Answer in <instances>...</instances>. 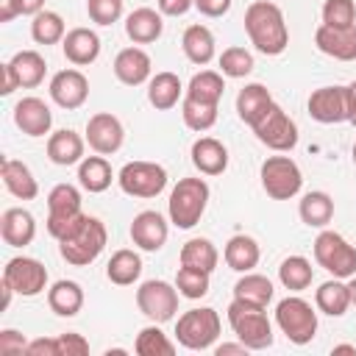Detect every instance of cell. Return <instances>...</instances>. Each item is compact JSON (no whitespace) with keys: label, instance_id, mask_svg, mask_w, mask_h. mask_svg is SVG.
Returning <instances> with one entry per match:
<instances>
[{"label":"cell","instance_id":"cell-19","mask_svg":"<svg viewBox=\"0 0 356 356\" xmlns=\"http://www.w3.org/2000/svg\"><path fill=\"white\" fill-rule=\"evenodd\" d=\"M314 44L323 56L337 58V61H356V25L334 28V25H320L314 31Z\"/></svg>","mask_w":356,"mask_h":356},{"label":"cell","instance_id":"cell-27","mask_svg":"<svg viewBox=\"0 0 356 356\" xmlns=\"http://www.w3.org/2000/svg\"><path fill=\"white\" fill-rule=\"evenodd\" d=\"M6 67L14 72L19 89H33V86H39V83L44 81V72H47V61H44V56H42L39 50H19V53H14V56L6 61Z\"/></svg>","mask_w":356,"mask_h":356},{"label":"cell","instance_id":"cell-54","mask_svg":"<svg viewBox=\"0 0 356 356\" xmlns=\"http://www.w3.org/2000/svg\"><path fill=\"white\" fill-rule=\"evenodd\" d=\"M248 350H250V348H248L245 342H222V345L214 348L217 356H228V353H239V356H245Z\"/></svg>","mask_w":356,"mask_h":356},{"label":"cell","instance_id":"cell-42","mask_svg":"<svg viewBox=\"0 0 356 356\" xmlns=\"http://www.w3.org/2000/svg\"><path fill=\"white\" fill-rule=\"evenodd\" d=\"M134 350L139 356H172L175 353V342L159 328V323H150L136 334Z\"/></svg>","mask_w":356,"mask_h":356},{"label":"cell","instance_id":"cell-35","mask_svg":"<svg viewBox=\"0 0 356 356\" xmlns=\"http://www.w3.org/2000/svg\"><path fill=\"white\" fill-rule=\"evenodd\" d=\"M298 214H300L303 225H309V228H325L331 222V217H334V200H331L328 192L312 189V192H306L300 197Z\"/></svg>","mask_w":356,"mask_h":356},{"label":"cell","instance_id":"cell-28","mask_svg":"<svg viewBox=\"0 0 356 356\" xmlns=\"http://www.w3.org/2000/svg\"><path fill=\"white\" fill-rule=\"evenodd\" d=\"M178 100H184V83L175 72H156L147 81V103L156 111H170L178 106Z\"/></svg>","mask_w":356,"mask_h":356},{"label":"cell","instance_id":"cell-46","mask_svg":"<svg viewBox=\"0 0 356 356\" xmlns=\"http://www.w3.org/2000/svg\"><path fill=\"white\" fill-rule=\"evenodd\" d=\"M320 17H323V25H334V28L356 25V3L353 0H325Z\"/></svg>","mask_w":356,"mask_h":356},{"label":"cell","instance_id":"cell-18","mask_svg":"<svg viewBox=\"0 0 356 356\" xmlns=\"http://www.w3.org/2000/svg\"><path fill=\"white\" fill-rule=\"evenodd\" d=\"M14 125L25 136H33V139L47 136L50 128H53V111H50V106L42 97H33V95L22 97L14 106Z\"/></svg>","mask_w":356,"mask_h":356},{"label":"cell","instance_id":"cell-26","mask_svg":"<svg viewBox=\"0 0 356 356\" xmlns=\"http://www.w3.org/2000/svg\"><path fill=\"white\" fill-rule=\"evenodd\" d=\"M0 178H3V186L17 200H33L39 195V184H36L31 167L19 159H3L0 161Z\"/></svg>","mask_w":356,"mask_h":356},{"label":"cell","instance_id":"cell-43","mask_svg":"<svg viewBox=\"0 0 356 356\" xmlns=\"http://www.w3.org/2000/svg\"><path fill=\"white\" fill-rule=\"evenodd\" d=\"M217 108H220V106H214V103H200V100H192V97L184 95V100H181L184 125H186L189 131L203 134V131H209V128L217 122Z\"/></svg>","mask_w":356,"mask_h":356},{"label":"cell","instance_id":"cell-48","mask_svg":"<svg viewBox=\"0 0 356 356\" xmlns=\"http://www.w3.org/2000/svg\"><path fill=\"white\" fill-rule=\"evenodd\" d=\"M58 350L61 356H86L89 353V342L78 334V331H67V334H58Z\"/></svg>","mask_w":356,"mask_h":356},{"label":"cell","instance_id":"cell-60","mask_svg":"<svg viewBox=\"0 0 356 356\" xmlns=\"http://www.w3.org/2000/svg\"><path fill=\"white\" fill-rule=\"evenodd\" d=\"M353 164H356V145H353Z\"/></svg>","mask_w":356,"mask_h":356},{"label":"cell","instance_id":"cell-23","mask_svg":"<svg viewBox=\"0 0 356 356\" xmlns=\"http://www.w3.org/2000/svg\"><path fill=\"white\" fill-rule=\"evenodd\" d=\"M125 33L134 44H150L164 33V14L150 6H139L125 17Z\"/></svg>","mask_w":356,"mask_h":356},{"label":"cell","instance_id":"cell-49","mask_svg":"<svg viewBox=\"0 0 356 356\" xmlns=\"http://www.w3.org/2000/svg\"><path fill=\"white\" fill-rule=\"evenodd\" d=\"M25 348H28V339H25L19 331H14V328H3V331H0V353H3V356L25 353Z\"/></svg>","mask_w":356,"mask_h":356},{"label":"cell","instance_id":"cell-9","mask_svg":"<svg viewBox=\"0 0 356 356\" xmlns=\"http://www.w3.org/2000/svg\"><path fill=\"white\" fill-rule=\"evenodd\" d=\"M259 178H261V189H264L267 197H273V200H289V197H295V195L300 192V186H303V172H300V167H298L289 156H284V153L267 156V159L261 161Z\"/></svg>","mask_w":356,"mask_h":356},{"label":"cell","instance_id":"cell-13","mask_svg":"<svg viewBox=\"0 0 356 356\" xmlns=\"http://www.w3.org/2000/svg\"><path fill=\"white\" fill-rule=\"evenodd\" d=\"M3 284L22 298H36L47 289V267L31 256H14L3 267Z\"/></svg>","mask_w":356,"mask_h":356},{"label":"cell","instance_id":"cell-33","mask_svg":"<svg viewBox=\"0 0 356 356\" xmlns=\"http://www.w3.org/2000/svg\"><path fill=\"white\" fill-rule=\"evenodd\" d=\"M273 95L264 83H245L236 95V114L245 125H253L270 106H273Z\"/></svg>","mask_w":356,"mask_h":356},{"label":"cell","instance_id":"cell-57","mask_svg":"<svg viewBox=\"0 0 356 356\" xmlns=\"http://www.w3.org/2000/svg\"><path fill=\"white\" fill-rule=\"evenodd\" d=\"M348 92H350V120L348 122L356 128V81L348 83Z\"/></svg>","mask_w":356,"mask_h":356},{"label":"cell","instance_id":"cell-6","mask_svg":"<svg viewBox=\"0 0 356 356\" xmlns=\"http://www.w3.org/2000/svg\"><path fill=\"white\" fill-rule=\"evenodd\" d=\"M220 328H222L220 314L211 306H200V309H189V312H184L178 317L175 339L186 350H209L217 342Z\"/></svg>","mask_w":356,"mask_h":356},{"label":"cell","instance_id":"cell-3","mask_svg":"<svg viewBox=\"0 0 356 356\" xmlns=\"http://www.w3.org/2000/svg\"><path fill=\"white\" fill-rule=\"evenodd\" d=\"M209 197H211V189L203 178H181L172 192H170V200H167V214H170V222L181 231H189L200 222L206 206H209Z\"/></svg>","mask_w":356,"mask_h":356},{"label":"cell","instance_id":"cell-55","mask_svg":"<svg viewBox=\"0 0 356 356\" xmlns=\"http://www.w3.org/2000/svg\"><path fill=\"white\" fill-rule=\"evenodd\" d=\"M17 3H19V14H25V17H33L44 8V0H17Z\"/></svg>","mask_w":356,"mask_h":356},{"label":"cell","instance_id":"cell-12","mask_svg":"<svg viewBox=\"0 0 356 356\" xmlns=\"http://www.w3.org/2000/svg\"><path fill=\"white\" fill-rule=\"evenodd\" d=\"M117 184L131 197H156L167 186V170L156 161H128L117 172Z\"/></svg>","mask_w":356,"mask_h":356},{"label":"cell","instance_id":"cell-14","mask_svg":"<svg viewBox=\"0 0 356 356\" xmlns=\"http://www.w3.org/2000/svg\"><path fill=\"white\" fill-rule=\"evenodd\" d=\"M309 117L323 122V125H337V122H348L350 120V92L348 86H320L309 95L306 100Z\"/></svg>","mask_w":356,"mask_h":356},{"label":"cell","instance_id":"cell-4","mask_svg":"<svg viewBox=\"0 0 356 356\" xmlns=\"http://www.w3.org/2000/svg\"><path fill=\"white\" fill-rule=\"evenodd\" d=\"M264 309L267 306H256L239 298L228 303V325L250 350H267L273 345V323Z\"/></svg>","mask_w":356,"mask_h":356},{"label":"cell","instance_id":"cell-39","mask_svg":"<svg viewBox=\"0 0 356 356\" xmlns=\"http://www.w3.org/2000/svg\"><path fill=\"white\" fill-rule=\"evenodd\" d=\"M64 36H67V25H64V19H61L58 11L42 8L39 14L31 17V39L36 44H44V47L47 44H61Z\"/></svg>","mask_w":356,"mask_h":356},{"label":"cell","instance_id":"cell-21","mask_svg":"<svg viewBox=\"0 0 356 356\" xmlns=\"http://www.w3.org/2000/svg\"><path fill=\"white\" fill-rule=\"evenodd\" d=\"M83 147H86V136H81L72 128H61L53 131L47 136V159L58 167H72L83 161Z\"/></svg>","mask_w":356,"mask_h":356},{"label":"cell","instance_id":"cell-16","mask_svg":"<svg viewBox=\"0 0 356 356\" xmlns=\"http://www.w3.org/2000/svg\"><path fill=\"white\" fill-rule=\"evenodd\" d=\"M83 136H86V145H89L95 153L111 156V153H117V150L122 147V142H125V128H122L120 117H114L111 111H97V114L89 117Z\"/></svg>","mask_w":356,"mask_h":356},{"label":"cell","instance_id":"cell-8","mask_svg":"<svg viewBox=\"0 0 356 356\" xmlns=\"http://www.w3.org/2000/svg\"><path fill=\"white\" fill-rule=\"evenodd\" d=\"M312 248H314V261L334 278L348 281L350 275H356V248L342 234L323 228Z\"/></svg>","mask_w":356,"mask_h":356},{"label":"cell","instance_id":"cell-41","mask_svg":"<svg viewBox=\"0 0 356 356\" xmlns=\"http://www.w3.org/2000/svg\"><path fill=\"white\" fill-rule=\"evenodd\" d=\"M275 289H273V281L261 273H242V278L234 284V298L239 300H248V303H256V306H267L273 300Z\"/></svg>","mask_w":356,"mask_h":356},{"label":"cell","instance_id":"cell-11","mask_svg":"<svg viewBox=\"0 0 356 356\" xmlns=\"http://www.w3.org/2000/svg\"><path fill=\"white\" fill-rule=\"evenodd\" d=\"M178 286L170 284V281H161V278H150V281H142L139 289H136V306L139 312L150 320V323H167L175 317L178 312Z\"/></svg>","mask_w":356,"mask_h":356},{"label":"cell","instance_id":"cell-56","mask_svg":"<svg viewBox=\"0 0 356 356\" xmlns=\"http://www.w3.org/2000/svg\"><path fill=\"white\" fill-rule=\"evenodd\" d=\"M14 89H19V83H17L14 72H11V70L3 64V86H0V92H3V95H11Z\"/></svg>","mask_w":356,"mask_h":356},{"label":"cell","instance_id":"cell-24","mask_svg":"<svg viewBox=\"0 0 356 356\" xmlns=\"http://www.w3.org/2000/svg\"><path fill=\"white\" fill-rule=\"evenodd\" d=\"M61 50L70 64L86 67V64L97 61V56H100V36L92 28H72V31H67Z\"/></svg>","mask_w":356,"mask_h":356},{"label":"cell","instance_id":"cell-25","mask_svg":"<svg viewBox=\"0 0 356 356\" xmlns=\"http://www.w3.org/2000/svg\"><path fill=\"white\" fill-rule=\"evenodd\" d=\"M0 234L8 248H25L36 236V220L28 209H19V206L6 209L0 217Z\"/></svg>","mask_w":356,"mask_h":356},{"label":"cell","instance_id":"cell-45","mask_svg":"<svg viewBox=\"0 0 356 356\" xmlns=\"http://www.w3.org/2000/svg\"><path fill=\"white\" fill-rule=\"evenodd\" d=\"M209 278L211 273H203V270H195V267H178L175 273V286L181 292V298H189V300H200L206 292H209Z\"/></svg>","mask_w":356,"mask_h":356},{"label":"cell","instance_id":"cell-5","mask_svg":"<svg viewBox=\"0 0 356 356\" xmlns=\"http://www.w3.org/2000/svg\"><path fill=\"white\" fill-rule=\"evenodd\" d=\"M275 325L292 345H309L317 334V306L298 295H286L275 306Z\"/></svg>","mask_w":356,"mask_h":356},{"label":"cell","instance_id":"cell-44","mask_svg":"<svg viewBox=\"0 0 356 356\" xmlns=\"http://www.w3.org/2000/svg\"><path fill=\"white\" fill-rule=\"evenodd\" d=\"M217 61H220V72H222L225 78H245V75H250L253 67H256L253 53L245 50V47H239V44L225 47Z\"/></svg>","mask_w":356,"mask_h":356},{"label":"cell","instance_id":"cell-36","mask_svg":"<svg viewBox=\"0 0 356 356\" xmlns=\"http://www.w3.org/2000/svg\"><path fill=\"white\" fill-rule=\"evenodd\" d=\"M222 92H225V75L217 72V70H200L189 78L184 95L192 97V100H200V103H214L220 106L222 100Z\"/></svg>","mask_w":356,"mask_h":356},{"label":"cell","instance_id":"cell-20","mask_svg":"<svg viewBox=\"0 0 356 356\" xmlns=\"http://www.w3.org/2000/svg\"><path fill=\"white\" fill-rule=\"evenodd\" d=\"M114 75L120 83L125 86H142L153 78V61L150 56L142 50V47H122L117 56H114V64H111Z\"/></svg>","mask_w":356,"mask_h":356},{"label":"cell","instance_id":"cell-59","mask_svg":"<svg viewBox=\"0 0 356 356\" xmlns=\"http://www.w3.org/2000/svg\"><path fill=\"white\" fill-rule=\"evenodd\" d=\"M334 353H356V345H334Z\"/></svg>","mask_w":356,"mask_h":356},{"label":"cell","instance_id":"cell-2","mask_svg":"<svg viewBox=\"0 0 356 356\" xmlns=\"http://www.w3.org/2000/svg\"><path fill=\"white\" fill-rule=\"evenodd\" d=\"M106 242H108V231H106L103 220L86 214L64 239H58V253L67 264L86 267L103 253Z\"/></svg>","mask_w":356,"mask_h":356},{"label":"cell","instance_id":"cell-17","mask_svg":"<svg viewBox=\"0 0 356 356\" xmlns=\"http://www.w3.org/2000/svg\"><path fill=\"white\" fill-rule=\"evenodd\" d=\"M167 236H170V225H167L164 214H159L153 209H145L131 220V239L139 250L156 253L164 248Z\"/></svg>","mask_w":356,"mask_h":356},{"label":"cell","instance_id":"cell-7","mask_svg":"<svg viewBox=\"0 0 356 356\" xmlns=\"http://www.w3.org/2000/svg\"><path fill=\"white\" fill-rule=\"evenodd\" d=\"M83 209H81V189L72 184H56L47 192V234L53 239H64L81 220H83Z\"/></svg>","mask_w":356,"mask_h":356},{"label":"cell","instance_id":"cell-22","mask_svg":"<svg viewBox=\"0 0 356 356\" xmlns=\"http://www.w3.org/2000/svg\"><path fill=\"white\" fill-rule=\"evenodd\" d=\"M189 156L200 175H222L228 170V147L214 136L195 139Z\"/></svg>","mask_w":356,"mask_h":356},{"label":"cell","instance_id":"cell-52","mask_svg":"<svg viewBox=\"0 0 356 356\" xmlns=\"http://www.w3.org/2000/svg\"><path fill=\"white\" fill-rule=\"evenodd\" d=\"M156 6L164 17H184L189 8H195V0H156Z\"/></svg>","mask_w":356,"mask_h":356},{"label":"cell","instance_id":"cell-51","mask_svg":"<svg viewBox=\"0 0 356 356\" xmlns=\"http://www.w3.org/2000/svg\"><path fill=\"white\" fill-rule=\"evenodd\" d=\"M231 3L234 0H195V8L203 14V17H222L231 11Z\"/></svg>","mask_w":356,"mask_h":356},{"label":"cell","instance_id":"cell-38","mask_svg":"<svg viewBox=\"0 0 356 356\" xmlns=\"http://www.w3.org/2000/svg\"><path fill=\"white\" fill-rule=\"evenodd\" d=\"M139 275H142V256H139L136 250L122 248V250H114V253H111V259H108V264H106V278H108L111 284H117V286H131V284L139 281Z\"/></svg>","mask_w":356,"mask_h":356},{"label":"cell","instance_id":"cell-29","mask_svg":"<svg viewBox=\"0 0 356 356\" xmlns=\"http://www.w3.org/2000/svg\"><path fill=\"white\" fill-rule=\"evenodd\" d=\"M222 259L225 264L234 270V273H250L259 259H261V250H259V242L248 234H234L225 248H222Z\"/></svg>","mask_w":356,"mask_h":356},{"label":"cell","instance_id":"cell-40","mask_svg":"<svg viewBox=\"0 0 356 356\" xmlns=\"http://www.w3.org/2000/svg\"><path fill=\"white\" fill-rule=\"evenodd\" d=\"M312 278H314V267L306 256H286L281 264H278V281L284 284V289L289 292H303L312 286Z\"/></svg>","mask_w":356,"mask_h":356},{"label":"cell","instance_id":"cell-37","mask_svg":"<svg viewBox=\"0 0 356 356\" xmlns=\"http://www.w3.org/2000/svg\"><path fill=\"white\" fill-rule=\"evenodd\" d=\"M178 261L184 267H195V270H203V273H214L217 261H220V250L214 248L211 239L206 236H192L184 242L181 253H178Z\"/></svg>","mask_w":356,"mask_h":356},{"label":"cell","instance_id":"cell-58","mask_svg":"<svg viewBox=\"0 0 356 356\" xmlns=\"http://www.w3.org/2000/svg\"><path fill=\"white\" fill-rule=\"evenodd\" d=\"M348 292H350V306H356V275L348 278Z\"/></svg>","mask_w":356,"mask_h":356},{"label":"cell","instance_id":"cell-15","mask_svg":"<svg viewBox=\"0 0 356 356\" xmlns=\"http://www.w3.org/2000/svg\"><path fill=\"white\" fill-rule=\"evenodd\" d=\"M50 100L58 106V108H67V111H75L86 103L89 97V78L78 70V67H67V70H58L53 78H50Z\"/></svg>","mask_w":356,"mask_h":356},{"label":"cell","instance_id":"cell-30","mask_svg":"<svg viewBox=\"0 0 356 356\" xmlns=\"http://www.w3.org/2000/svg\"><path fill=\"white\" fill-rule=\"evenodd\" d=\"M47 306L58 317H75L83 309V289L78 281L61 278L47 289Z\"/></svg>","mask_w":356,"mask_h":356},{"label":"cell","instance_id":"cell-50","mask_svg":"<svg viewBox=\"0 0 356 356\" xmlns=\"http://www.w3.org/2000/svg\"><path fill=\"white\" fill-rule=\"evenodd\" d=\"M28 356H61L58 350V339L56 337H39V339H31L28 348H25Z\"/></svg>","mask_w":356,"mask_h":356},{"label":"cell","instance_id":"cell-1","mask_svg":"<svg viewBox=\"0 0 356 356\" xmlns=\"http://www.w3.org/2000/svg\"><path fill=\"white\" fill-rule=\"evenodd\" d=\"M245 33L264 56H281L289 47V28L284 11L270 0H253L245 8Z\"/></svg>","mask_w":356,"mask_h":356},{"label":"cell","instance_id":"cell-10","mask_svg":"<svg viewBox=\"0 0 356 356\" xmlns=\"http://www.w3.org/2000/svg\"><path fill=\"white\" fill-rule=\"evenodd\" d=\"M250 128H253L256 139H259L264 147L275 150V153H289V150L298 145V139H300L295 120H292L278 103H273Z\"/></svg>","mask_w":356,"mask_h":356},{"label":"cell","instance_id":"cell-53","mask_svg":"<svg viewBox=\"0 0 356 356\" xmlns=\"http://www.w3.org/2000/svg\"><path fill=\"white\" fill-rule=\"evenodd\" d=\"M14 17H19V3L17 0H0V22H11Z\"/></svg>","mask_w":356,"mask_h":356},{"label":"cell","instance_id":"cell-32","mask_svg":"<svg viewBox=\"0 0 356 356\" xmlns=\"http://www.w3.org/2000/svg\"><path fill=\"white\" fill-rule=\"evenodd\" d=\"M181 50H184V56L192 61V64H197V67H206L211 58H214V33L206 28V25H200V22H195V25H189L186 31H184V36H181Z\"/></svg>","mask_w":356,"mask_h":356},{"label":"cell","instance_id":"cell-31","mask_svg":"<svg viewBox=\"0 0 356 356\" xmlns=\"http://www.w3.org/2000/svg\"><path fill=\"white\" fill-rule=\"evenodd\" d=\"M314 306L317 312L328 314V317H342L350 309V292H348V281L345 278H328L317 286L314 292Z\"/></svg>","mask_w":356,"mask_h":356},{"label":"cell","instance_id":"cell-47","mask_svg":"<svg viewBox=\"0 0 356 356\" xmlns=\"http://www.w3.org/2000/svg\"><path fill=\"white\" fill-rule=\"evenodd\" d=\"M86 14L95 25H114L122 17V0H86Z\"/></svg>","mask_w":356,"mask_h":356},{"label":"cell","instance_id":"cell-34","mask_svg":"<svg viewBox=\"0 0 356 356\" xmlns=\"http://www.w3.org/2000/svg\"><path fill=\"white\" fill-rule=\"evenodd\" d=\"M114 181V170L106 161V156H83V161L78 164V184L81 189H86L89 195H100L111 186Z\"/></svg>","mask_w":356,"mask_h":356}]
</instances>
